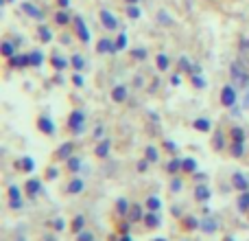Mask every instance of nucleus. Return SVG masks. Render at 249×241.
I'll use <instances>...</instances> for the list:
<instances>
[{"mask_svg": "<svg viewBox=\"0 0 249 241\" xmlns=\"http://www.w3.org/2000/svg\"><path fill=\"white\" fill-rule=\"evenodd\" d=\"M230 77H232V81L236 83L238 88H247L249 86V73H247V68L241 64V61H232V66H230Z\"/></svg>", "mask_w": 249, "mask_h": 241, "instance_id": "nucleus-1", "label": "nucleus"}, {"mask_svg": "<svg viewBox=\"0 0 249 241\" xmlns=\"http://www.w3.org/2000/svg\"><path fill=\"white\" fill-rule=\"evenodd\" d=\"M83 120H86V114L79 112V110H74V112L70 114V119H68V127L72 129L74 134H81L83 132Z\"/></svg>", "mask_w": 249, "mask_h": 241, "instance_id": "nucleus-2", "label": "nucleus"}, {"mask_svg": "<svg viewBox=\"0 0 249 241\" xmlns=\"http://www.w3.org/2000/svg\"><path fill=\"white\" fill-rule=\"evenodd\" d=\"M221 103H223L225 108H232V105L236 103V92H234L232 86H225L223 90H221Z\"/></svg>", "mask_w": 249, "mask_h": 241, "instance_id": "nucleus-3", "label": "nucleus"}, {"mask_svg": "<svg viewBox=\"0 0 249 241\" xmlns=\"http://www.w3.org/2000/svg\"><path fill=\"white\" fill-rule=\"evenodd\" d=\"M7 193H9V206L11 208H22V200H20V189L18 186H9L7 189Z\"/></svg>", "mask_w": 249, "mask_h": 241, "instance_id": "nucleus-4", "label": "nucleus"}, {"mask_svg": "<svg viewBox=\"0 0 249 241\" xmlns=\"http://www.w3.org/2000/svg\"><path fill=\"white\" fill-rule=\"evenodd\" d=\"M37 127H39V132H44V134H55V123H53L48 117H39L37 119Z\"/></svg>", "mask_w": 249, "mask_h": 241, "instance_id": "nucleus-5", "label": "nucleus"}, {"mask_svg": "<svg viewBox=\"0 0 249 241\" xmlns=\"http://www.w3.org/2000/svg\"><path fill=\"white\" fill-rule=\"evenodd\" d=\"M142 217H144L142 206H140V204H133V206L129 208V213H127V220L131 221V224H136V221H142Z\"/></svg>", "mask_w": 249, "mask_h": 241, "instance_id": "nucleus-6", "label": "nucleus"}, {"mask_svg": "<svg viewBox=\"0 0 249 241\" xmlns=\"http://www.w3.org/2000/svg\"><path fill=\"white\" fill-rule=\"evenodd\" d=\"M195 198H197V202H208L210 200V189L206 184H197L195 186Z\"/></svg>", "mask_w": 249, "mask_h": 241, "instance_id": "nucleus-7", "label": "nucleus"}, {"mask_svg": "<svg viewBox=\"0 0 249 241\" xmlns=\"http://www.w3.org/2000/svg\"><path fill=\"white\" fill-rule=\"evenodd\" d=\"M232 184L236 186L238 191H247L249 189V180L243 176V173H234V176H232Z\"/></svg>", "mask_w": 249, "mask_h": 241, "instance_id": "nucleus-8", "label": "nucleus"}, {"mask_svg": "<svg viewBox=\"0 0 249 241\" xmlns=\"http://www.w3.org/2000/svg\"><path fill=\"white\" fill-rule=\"evenodd\" d=\"M72 149H74L72 142H64V145L59 147V151H57V158H59V160H68L70 156H72Z\"/></svg>", "mask_w": 249, "mask_h": 241, "instance_id": "nucleus-9", "label": "nucleus"}, {"mask_svg": "<svg viewBox=\"0 0 249 241\" xmlns=\"http://www.w3.org/2000/svg\"><path fill=\"white\" fill-rule=\"evenodd\" d=\"M74 24H77V33H79V38H81L83 42H88V40H90V31L86 29L83 20H81V18H74Z\"/></svg>", "mask_w": 249, "mask_h": 241, "instance_id": "nucleus-10", "label": "nucleus"}, {"mask_svg": "<svg viewBox=\"0 0 249 241\" xmlns=\"http://www.w3.org/2000/svg\"><path fill=\"white\" fill-rule=\"evenodd\" d=\"M101 20H103V24L107 26V29H116V26H118L116 18H114L109 11H105V9H103V11H101Z\"/></svg>", "mask_w": 249, "mask_h": 241, "instance_id": "nucleus-11", "label": "nucleus"}, {"mask_svg": "<svg viewBox=\"0 0 249 241\" xmlns=\"http://www.w3.org/2000/svg\"><path fill=\"white\" fill-rule=\"evenodd\" d=\"M39 189H42V182H39V180H29V182H26V193H29L31 200L39 193Z\"/></svg>", "mask_w": 249, "mask_h": 241, "instance_id": "nucleus-12", "label": "nucleus"}, {"mask_svg": "<svg viewBox=\"0 0 249 241\" xmlns=\"http://www.w3.org/2000/svg\"><path fill=\"white\" fill-rule=\"evenodd\" d=\"M112 99L116 101V103H123L124 99H127V88H123V86H116L112 90Z\"/></svg>", "mask_w": 249, "mask_h": 241, "instance_id": "nucleus-13", "label": "nucleus"}, {"mask_svg": "<svg viewBox=\"0 0 249 241\" xmlns=\"http://www.w3.org/2000/svg\"><path fill=\"white\" fill-rule=\"evenodd\" d=\"M26 64H31V57L29 55H16V57H11V66H16V68H24Z\"/></svg>", "mask_w": 249, "mask_h": 241, "instance_id": "nucleus-14", "label": "nucleus"}, {"mask_svg": "<svg viewBox=\"0 0 249 241\" xmlns=\"http://www.w3.org/2000/svg\"><path fill=\"white\" fill-rule=\"evenodd\" d=\"M193 127L197 129V132H210V127H212V123L208 119H197L193 123Z\"/></svg>", "mask_w": 249, "mask_h": 241, "instance_id": "nucleus-15", "label": "nucleus"}, {"mask_svg": "<svg viewBox=\"0 0 249 241\" xmlns=\"http://www.w3.org/2000/svg\"><path fill=\"white\" fill-rule=\"evenodd\" d=\"M144 224H146V228H158L160 226V217H158V213H149V215L144 217Z\"/></svg>", "mask_w": 249, "mask_h": 241, "instance_id": "nucleus-16", "label": "nucleus"}, {"mask_svg": "<svg viewBox=\"0 0 249 241\" xmlns=\"http://www.w3.org/2000/svg\"><path fill=\"white\" fill-rule=\"evenodd\" d=\"M114 51H118V48L109 40H101L99 42V53H114Z\"/></svg>", "mask_w": 249, "mask_h": 241, "instance_id": "nucleus-17", "label": "nucleus"}, {"mask_svg": "<svg viewBox=\"0 0 249 241\" xmlns=\"http://www.w3.org/2000/svg\"><path fill=\"white\" fill-rule=\"evenodd\" d=\"M216 228H219V224H216L214 220H203L201 221V230H203V233H214Z\"/></svg>", "mask_w": 249, "mask_h": 241, "instance_id": "nucleus-18", "label": "nucleus"}, {"mask_svg": "<svg viewBox=\"0 0 249 241\" xmlns=\"http://www.w3.org/2000/svg\"><path fill=\"white\" fill-rule=\"evenodd\" d=\"M181 169L186 173H193V171H197V162L193 158H186V160H181Z\"/></svg>", "mask_w": 249, "mask_h": 241, "instance_id": "nucleus-19", "label": "nucleus"}, {"mask_svg": "<svg viewBox=\"0 0 249 241\" xmlns=\"http://www.w3.org/2000/svg\"><path fill=\"white\" fill-rule=\"evenodd\" d=\"M22 9H24L29 16H33V18H42V11H39L37 7H33L31 2H24V4H22Z\"/></svg>", "mask_w": 249, "mask_h": 241, "instance_id": "nucleus-20", "label": "nucleus"}, {"mask_svg": "<svg viewBox=\"0 0 249 241\" xmlns=\"http://www.w3.org/2000/svg\"><path fill=\"white\" fill-rule=\"evenodd\" d=\"M81 191H83V180H72V182H70V184H68V193H81Z\"/></svg>", "mask_w": 249, "mask_h": 241, "instance_id": "nucleus-21", "label": "nucleus"}, {"mask_svg": "<svg viewBox=\"0 0 249 241\" xmlns=\"http://www.w3.org/2000/svg\"><path fill=\"white\" fill-rule=\"evenodd\" d=\"M238 208L241 211H249V191H243V195L238 198Z\"/></svg>", "mask_w": 249, "mask_h": 241, "instance_id": "nucleus-22", "label": "nucleus"}, {"mask_svg": "<svg viewBox=\"0 0 249 241\" xmlns=\"http://www.w3.org/2000/svg\"><path fill=\"white\" fill-rule=\"evenodd\" d=\"M146 206H149L151 211H160V206H162V202H160V198H155V195H151V198H146Z\"/></svg>", "mask_w": 249, "mask_h": 241, "instance_id": "nucleus-23", "label": "nucleus"}, {"mask_svg": "<svg viewBox=\"0 0 249 241\" xmlns=\"http://www.w3.org/2000/svg\"><path fill=\"white\" fill-rule=\"evenodd\" d=\"M107 154H109V141H105L96 147V156H99V158H105Z\"/></svg>", "mask_w": 249, "mask_h": 241, "instance_id": "nucleus-24", "label": "nucleus"}, {"mask_svg": "<svg viewBox=\"0 0 249 241\" xmlns=\"http://www.w3.org/2000/svg\"><path fill=\"white\" fill-rule=\"evenodd\" d=\"M18 164H20V167H22V171H33V169H35L33 158H22Z\"/></svg>", "mask_w": 249, "mask_h": 241, "instance_id": "nucleus-25", "label": "nucleus"}, {"mask_svg": "<svg viewBox=\"0 0 249 241\" xmlns=\"http://www.w3.org/2000/svg\"><path fill=\"white\" fill-rule=\"evenodd\" d=\"M158 158H160L158 149H155V147H146V160H149V162H158Z\"/></svg>", "mask_w": 249, "mask_h": 241, "instance_id": "nucleus-26", "label": "nucleus"}, {"mask_svg": "<svg viewBox=\"0 0 249 241\" xmlns=\"http://www.w3.org/2000/svg\"><path fill=\"white\" fill-rule=\"evenodd\" d=\"M13 53H16V46H13L11 42H2V55L4 57H13Z\"/></svg>", "mask_w": 249, "mask_h": 241, "instance_id": "nucleus-27", "label": "nucleus"}, {"mask_svg": "<svg viewBox=\"0 0 249 241\" xmlns=\"http://www.w3.org/2000/svg\"><path fill=\"white\" fill-rule=\"evenodd\" d=\"M232 138H234V142H243L245 141V132H243L241 127H234L232 129Z\"/></svg>", "mask_w": 249, "mask_h": 241, "instance_id": "nucleus-28", "label": "nucleus"}, {"mask_svg": "<svg viewBox=\"0 0 249 241\" xmlns=\"http://www.w3.org/2000/svg\"><path fill=\"white\" fill-rule=\"evenodd\" d=\"M68 169H70V171H79V169H81V160L70 156V158H68Z\"/></svg>", "mask_w": 249, "mask_h": 241, "instance_id": "nucleus-29", "label": "nucleus"}, {"mask_svg": "<svg viewBox=\"0 0 249 241\" xmlns=\"http://www.w3.org/2000/svg\"><path fill=\"white\" fill-rule=\"evenodd\" d=\"M31 66H39V64H42V60H44V57H42V53H39V51H35V53H31Z\"/></svg>", "mask_w": 249, "mask_h": 241, "instance_id": "nucleus-30", "label": "nucleus"}, {"mask_svg": "<svg viewBox=\"0 0 249 241\" xmlns=\"http://www.w3.org/2000/svg\"><path fill=\"white\" fill-rule=\"evenodd\" d=\"M243 154H245V151H243V142H234L232 145V156L234 158H241Z\"/></svg>", "mask_w": 249, "mask_h": 241, "instance_id": "nucleus-31", "label": "nucleus"}, {"mask_svg": "<svg viewBox=\"0 0 249 241\" xmlns=\"http://www.w3.org/2000/svg\"><path fill=\"white\" fill-rule=\"evenodd\" d=\"M181 169V160H171L168 162V167H166V171L168 173H175V171H179Z\"/></svg>", "mask_w": 249, "mask_h": 241, "instance_id": "nucleus-32", "label": "nucleus"}, {"mask_svg": "<svg viewBox=\"0 0 249 241\" xmlns=\"http://www.w3.org/2000/svg\"><path fill=\"white\" fill-rule=\"evenodd\" d=\"M72 66H74L77 70H83V68H86V61H83L81 55H74V57H72Z\"/></svg>", "mask_w": 249, "mask_h": 241, "instance_id": "nucleus-33", "label": "nucleus"}, {"mask_svg": "<svg viewBox=\"0 0 249 241\" xmlns=\"http://www.w3.org/2000/svg\"><path fill=\"white\" fill-rule=\"evenodd\" d=\"M83 224H86V217H83V215L74 217V221H72V230H81V228H83Z\"/></svg>", "mask_w": 249, "mask_h": 241, "instance_id": "nucleus-34", "label": "nucleus"}, {"mask_svg": "<svg viewBox=\"0 0 249 241\" xmlns=\"http://www.w3.org/2000/svg\"><path fill=\"white\" fill-rule=\"evenodd\" d=\"M158 68L160 70H166L168 68V57L166 55H158Z\"/></svg>", "mask_w": 249, "mask_h": 241, "instance_id": "nucleus-35", "label": "nucleus"}, {"mask_svg": "<svg viewBox=\"0 0 249 241\" xmlns=\"http://www.w3.org/2000/svg\"><path fill=\"white\" fill-rule=\"evenodd\" d=\"M214 147H216V151L223 149V134H221V132L214 134Z\"/></svg>", "mask_w": 249, "mask_h": 241, "instance_id": "nucleus-36", "label": "nucleus"}, {"mask_svg": "<svg viewBox=\"0 0 249 241\" xmlns=\"http://www.w3.org/2000/svg\"><path fill=\"white\" fill-rule=\"evenodd\" d=\"M124 46H127V35L121 33V35H118V40H116V48L121 51V48H124Z\"/></svg>", "mask_w": 249, "mask_h": 241, "instance_id": "nucleus-37", "label": "nucleus"}, {"mask_svg": "<svg viewBox=\"0 0 249 241\" xmlns=\"http://www.w3.org/2000/svg\"><path fill=\"white\" fill-rule=\"evenodd\" d=\"M116 208H118V213H129V204H127V200H124V198H123V200H118V206H116Z\"/></svg>", "mask_w": 249, "mask_h": 241, "instance_id": "nucleus-38", "label": "nucleus"}, {"mask_svg": "<svg viewBox=\"0 0 249 241\" xmlns=\"http://www.w3.org/2000/svg\"><path fill=\"white\" fill-rule=\"evenodd\" d=\"M39 38H42L44 42H48V40H51V31H48L46 26H39Z\"/></svg>", "mask_w": 249, "mask_h": 241, "instance_id": "nucleus-39", "label": "nucleus"}, {"mask_svg": "<svg viewBox=\"0 0 249 241\" xmlns=\"http://www.w3.org/2000/svg\"><path fill=\"white\" fill-rule=\"evenodd\" d=\"M53 66H55V68H66V61L61 60V57H53Z\"/></svg>", "mask_w": 249, "mask_h": 241, "instance_id": "nucleus-40", "label": "nucleus"}, {"mask_svg": "<svg viewBox=\"0 0 249 241\" xmlns=\"http://www.w3.org/2000/svg\"><path fill=\"white\" fill-rule=\"evenodd\" d=\"M127 13H129V18H133V20H136V18H140V9H138V7H129Z\"/></svg>", "mask_w": 249, "mask_h": 241, "instance_id": "nucleus-41", "label": "nucleus"}, {"mask_svg": "<svg viewBox=\"0 0 249 241\" xmlns=\"http://www.w3.org/2000/svg\"><path fill=\"white\" fill-rule=\"evenodd\" d=\"M79 241H94V235H92L90 230H88V233H81L79 235Z\"/></svg>", "mask_w": 249, "mask_h": 241, "instance_id": "nucleus-42", "label": "nucleus"}, {"mask_svg": "<svg viewBox=\"0 0 249 241\" xmlns=\"http://www.w3.org/2000/svg\"><path fill=\"white\" fill-rule=\"evenodd\" d=\"M179 66H181L184 70H188V73H193V66L188 64V60H186V57H181V60H179Z\"/></svg>", "mask_w": 249, "mask_h": 241, "instance_id": "nucleus-43", "label": "nucleus"}, {"mask_svg": "<svg viewBox=\"0 0 249 241\" xmlns=\"http://www.w3.org/2000/svg\"><path fill=\"white\" fill-rule=\"evenodd\" d=\"M171 191L175 193V191H181V180H173L171 182Z\"/></svg>", "mask_w": 249, "mask_h": 241, "instance_id": "nucleus-44", "label": "nucleus"}, {"mask_svg": "<svg viewBox=\"0 0 249 241\" xmlns=\"http://www.w3.org/2000/svg\"><path fill=\"white\" fill-rule=\"evenodd\" d=\"M193 83H195L197 88H203V86H206V83H203V79L199 77V75H195V77H193Z\"/></svg>", "mask_w": 249, "mask_h": 241, "instance_id": "nucleus-45", "label": "nucleus"}, {"mask_svg": "<svg viewBox=\"0 0 249 241\" xmlns=\"http://www.w3.org/2000/svg\"><path fill=\"white\" fill-rule=\"evenodd\" d=\"M146 164H149V160H140V162H138V171H146V169H149V167H146Z\"/></svg>", "mask_w": 249, "mask_h": 241, "instance_id": "nucleus-46", "label": "nucleus"}, {"mask_svg": "<svg viewBox=\"0 0 249 241\" xmlns=\"http://www.w3.org/2000/svg\"><path fill=\"white\" fill-rule=\"evenodd\" d=\"M72 81H74V86H83V77H81V75H74Z\"/></svg>", "mask_w": 249, "mask_h": 241, "instance_id": "nucleus-47", "label": "nucleus"}, {"mask_svg": "<svg viewBox=\"0 0 249 241\" xmlns=\"http://www.w3.org/2000/svg\"><path fill=\"white\" fill-rule=\"evenodd\" d=\"M57 22H59V24H66V22H68V16H66V13H59V16H57Z\"/></svg>", "mask_w": 249, "mask_h": 241, "instance_id": "nucleus-48", "label": "nucleus"}, {"mask_svg": "<svg viewBox=\"0 0 249 241\" xmlns=\"http://www.w3.org/2000/svg\"><path fill=\"white\" fill-rule=\"evenodd\" d=\"M164 147H166V149H168V151H177V147H175V145H173V142H171V141H166V142H164Z\"/></svg>", "mask_w": 249, "mask_h": 241, "instance_id": "nucleus-49", "label": "nucleus"}, {"mask_svg": "<svg viewBox=\"0 0 249 241\" xmlns=\"http://www.w3.org/2000/svg\"><path fill=\"white\" fill-rule=\"evenodd\" d=\"M243 108H245V110H249V92L245 95V99H243Z\"/></svg>", "mask_w": 249, "mask_h": 241, "instance_id": "nucleus-50", "label": "nucleus"}, {"mask_svg": "<svg viewBox=\"0 0 249 241\" xmlns=\"http://www.w3.org/2000/svg\"><path fill=\"white\" fill-rule=\"evenodd\" d=\"M133 55L140 57V60H142V57H146V51H133Z\"/></svg>", "mask_w": 249, "mask_h": 241, "instance_id": "nucleus-51", "label": "nucleus"}, {"mask_svg": "<svg viewBox=\"0 0 249 241\" xmlns=\"http://www.w3.org/2000/svg\"><path fill=\"white\" fill-rule=\"evenodd\" d=\"M94 136H96V138H101V136H103V127H101V125H99V127H96V132H94Z\"/></svg>", "mask_w": 249, "mask_h": 241, "instance_id": "nucleus-52", "label": "nucleus"}, {"mask_svg": "<svg viewBox=\"0 0 249 241\" xmlns=\"http://www.w3.org/2000/svg\"><path fill=\"white\" fill-rule=\"evenodd\" d=\"M55 228H57V230H61V228H64V221L57 220V221H55Z\"/></svg>", "mask_w": 249, "mask_h": 241, "instance_id": "nucleus-53", "label": "nucleus"}, {"mask_svg": "<svg viewBox=\"0 0 249 241\" xmlns=\"http://www.w3.org/2000/svg\"><path fill=\"white\" fill-rule=\"evenodd\" d=\"M59 4L61 7H68V0H59Z\"/></svg>", "mask_w": 249, "mask_h": 241, "instance_id": "nucleus-54", "label": "nucleus"}, {"mask_svg": "<svg viewBox=\"0 0 249 241\" xmlns=\"http://www.w3.org/2000/svg\"><path fill=\"white\" fill-rule=\"evenodd\" d=\"M121 241H131V237H127V235H124V237H123Z\"/></svg>", "mask_w": 249, "mask_h": 241, "instance_id": "nucleus-55", "label": "nucleus"}, {"mask_svg": "<svg viewBox=\"0 0 249 241\" xmlns=\"http://www.w3.org/2000/svg\"><path fill=\"white\" fill-rule=\"evenodd\" d=\"M127 2H138V0H127Z\"/></svg>", "mask_w": 249, "mask_h": 241, "instance_id": "nucleus-56", "label": "nucleus"}, {"mask_svg": "<svg viewBox=\"0 0 249 241\" xmlns=\"http://www.w3.org/2000/svg\"><path fill=\"white\" fill-rule=\"evenodd\" d=\"M225 241H232V239H225Z\"/></svg>", "mask_w": 249, "mask_h": 241, "instance_id": "nucleus-57", "label": "nucleus"}, {"mask_svg": "<svg viewBox=\"0 0 249 241\" xmlns=\"http://www.w3.org/2000/svg\"><path fill=\"white\" fill-rule=\"evenodd\" d=\"M160 241H162V239H160Z\"/></svg>", "mask_w": 249, "mask_h": 241, "instance_id": "nucleus-58", "label": "nucleus"}]
</instances>
